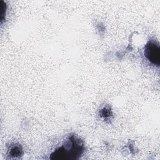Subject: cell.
<instances>
[{
    "mask_svg": "<svg viewBox=\"0 0 160 160\" xmlns=\"http://www.w3.org/2000/svg\"><path fill=\"white\" fill-rule=\"evenodd\" d=\"M144 54L146 59L152 64L159 66L160 64V48L155 41L150 40L145 45Z\"/></svg>",
    "mask_w": 160,
    "mask_h": 160,
    "instance_id": "7a4b0ae2",
    "label": "cell"
},
{
    "mask_svg": "<svg viewBox=\"0 0 160 160\" xmlns=\"http://www.w3.org/2000/svg\"><path fill=\"white\" fill-rule=\"evenodd\" d=\"M9 154L14 157H17L22 154L21 147L19 145L12 146L9 149Z\"/></svg>",
    "mask_w": 160,
    "mask_h": 160,
    "instance_id": "3957f363",
    "label": "cell"
},
{
    "mask_svg": "<svg viewBox=\"0 0 160 160\" xmlns=\"http://www.w3.org/2000/svg\"><path fill=\"white\" fill-rule=\"evenodd\" d=\"M84 144L82 141L71 135L65 140L64 144L51 154L52 159H76L84 152Z\"/></svg>",
    "mask_w": 160,
    "mask_h": 160,
    "instance_id": "6da1fadb",
    "label": "cell"
}]
</instances>
